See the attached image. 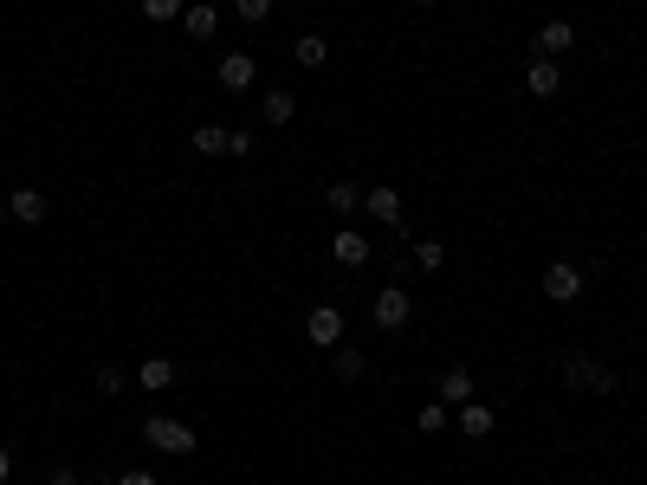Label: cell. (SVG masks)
<instances>
[{
    "label": "cell",
    "mask_w": 647,
    "mask_h": 485,
    "mask_svg": "<svg viewBox=\"0 0 647 485\" xmlns=\"http://www.w3.org/2000/svg\"><path fill=\"white\" fill-rule=\"evenodd\" d=\"M143 440H149L156 453H182V460L201 447V440H195V427H188V421H175V414H149V421H143Z\"/></svg>",
    "instance_id": "cell-1"
},
{
    "label": "cell",
    "mask_w": 647,
    "mask_h": 485,
    "mask_svg": "<svg viewBox=\"0 0 647 485\" xmlns=\"http://www.w3.org/2000/svg\"><path fill=\"white\" fill-rule=\"evenodd\" d=\"M188 149H195V156H253V136L246 130H220V123H201V130L188 136Z\"/></svg>",
    "instance_id": "cell-2"
},
{
    "label": "cell",
    "mask_w": 647,
    "mask_h": 485,
    "mask_svg": "<svg viewBox=\"0 0 647 485\" xmlns=\"http://www.w3.org/2000/svg\"><path fill=\"white\" fill-rule=\"evenodd\" d=\"M369 317H376V330H408V317H415V298H408L402 285H389V291H376Z\"/></svg>",
    "instance_id": "cell-3"
},
{
    "label": "cell",
    "mask_w": 647,
    "mask_h": 485,
    "mask_svg": "<svg viewBox=\"0 0 647 485\" xmlns=\"http://www.w3.org/2000/svg\"><path fill=\"white\" fill-rule=\"evenodd\" d=\"M544 298L550 304H576V298H583V266H570V259L544 266Z\"/></svg>",
    "instance_id": "cell-4"
},
{
    "label": "cell",
    "mask_w": 647,
    "mask_h": 485,
    "mask_svg": "<svg viewBox=\"0 0 647 485\" xmlns=\"http://www.w3.org/2000/svg\"><path fill=\"white\" fill-rule=\"evenodd\" d=\"M434 401H447V408H466V401H479V382H473V369L447 363V369H440V382H434Z\"/></svg>",
    "instance_id": "cell-5"
},
{
    "label": "cell",
    "mask_w": 647,
    "mask_h": 485,
    "mask_svg": "<svg viewBox=\"0 0 647 485\" xmlns=\"http://www.w3.org/2000/svg\"><path fill=\"white\" fill-rule=\"evenodd\" d=\"M330 259H337L343 272L369 266V233L363 227H337V233H330Z\"/></svg>",
    "instance_id": "cell-6"
},
{
    "label": "cell",
    "mask_w": 647,
    "mask_h": 485,
    "mask_svg": "<svg viewBox=\"0 0 647 485\" xmlns=\"http://www.w3.org/2000/svg\"><path fill=\"white\" fill-rule=\"evenodd\" d=\"M253 78H259V65L246 59V52H220V65H214L220 91H253Z\"/></svg>",
    "instance_id": "cell-7"
},
{
    "label": "cell",
    "mask_w": 647,
    "mask_h": 485,
    "mask_svg": "<svg viewBox=\"0 0 647 485\" xmlns=\"http://www.w3.org/2000/svg\"><path fill=\"white\" fill-rule=\"evenodd\" d=\"M563 382H570V388H589V395H609V388H615V376L602 363H589V356H570V363H563Z\"/></svg>",
    "instance_id": "cell-8"
},
{
    "label": "cell",
    "mask_w": 647,
    "mask_h": 485,
    "mask_svg": "<svg viewBox=\"0 0 647 485\" xmlns=\"http://www.w3.org/2000/svg\"><path fill=\"white\" fill-rule=\"evenodd\" d=\"M305 337L318 343V350H337V343H343V311H337V304H318V311L305 317Z\"/></svg>",
    "instance_id": "cell-9"
},
{
    "label": "cell",
    "mask_w": 647,
    "mask_h": 485,
    "mask_svg": "<svg viewBox=\"0 0 647 485\" xmlns=\"http://www.w3.org/2000/svg\"><path fill=\"white\" fill-rule=\"evenodd\" d=\"M363 214L376 227H402V194L395 188H363Z\"/></svg>",
    "instance_id": "cell-10"
},
{
    "label": "cell",
    "mask_w": 647,
    "mask_h": 485,
    "mask_svg": "<svg viewBox=\"0 0 647 485\" xmlns=\"http://www.w3.org/2000/svg\"><path fill=\"white\" fill-rule=\"evenodd\" d=\"M525 91H531V97H557V91H563V72H557V59H544V52H538V59L525 65Z\"/></svg>",
    "instance_id": "cell-11"
},
{
    "label": "cell",
    "mask_w": 647,
    "mask_h": 485,
    "mask_svg": "<svg viewBox=\"0 0 647 485\" xmlns=\"http://www.w3.org/2000/svg\"><path fill=\"white\" fill-rule=\"evenodd\" d=\"M538 52H544V59L576 52V26H570V20H544V26H538Z\"/></svg>",
    "instance_id": "cell-12"
},
{
    "label": "cell",
    "mask_w": 647,
    "mask_h": 485,
    "mask_svg": "<svg viewBox=\"0 0 647 485\" xmlns=\"http://www.w3.org/2000/svg\"><path fill=\"white\" fill-rule=\"evenodd\" d=\"M7 214L20 220V227H39V220H46V194H39V188H13L7 194Z\"/></svg>",
    "instance_id": "cell-13"
},
{
    "label": "cell",
    "mask_w": 647,
    "mask_h": 485,
    "mask_svg": "<svg viewBox=\"0 0 647 485\" xmlns=\"http://www.w3.org/2000/svg\"><path fill=\"white\" fill-rule=\"evenodd\" d=\"M492 427H499V414H492L486 401H466L460 408V434L466 440H492Z\"/></svg>",
    "instance_id": "cell-14"
},
{
    "label": "cell",
    "mask_w": 647,
    "mask_h": 485,
    "mask_svg": "<svg viewBox=\"0 0 647 485\" xmlns=\"http://www.w3.org/2000/svg\"><path fill=\"white\" fill-rule=\"evenodd\" d=\"M259 117H266L272 130H285V123L298 117V97L292 91H266V97H259Z\"/></svg>",
    "instance_id": "cell-15"
},
{
    "label": "cell",
    "mask_w": 647,
    "mask_h": 485,
    "mask_svg": "<svg viewBox=\"0 0 647 485\" xmlns=\"http://www.w3.org/2000/svg\"><path fill=\"white\" fill-rule=\"evenodd\" d=\"M175 376H182V369H175V363H169V356H149V363H143V369H136V382H143V388H149V395H162V388H175Z\"/></svg>",
    "instance_id": "cell-16"
},
{
    "label": "cell",
    "mask_w": 647,
    "mask_h": 485,
    "mask_svg": "<svg viewBox=\"0 0 647 485\" xmlns=\"http://www.w3.org/2000/svg\"><path fill=\"white\" fill-rule=\"evenodd\" d=\"M324 207H330V214H337V220L363 214V188H350V182H330V188H324Z\"/></svg>",
    "instance_id": "cell-17"
},
{
    "label": "cell",
    "mask_w": 647,
    "mask_h": 485,
    "mask_svg": "<svg viewBox=\"0 0 647 485\" xmlns=\"http://www.w3.org/2000/svg\"><path fill=\"white\" fill-rule=\"evenodd\" d=\"M292 59L305 65V72H324V59H330V39H324V33H305V39L292 46Z\"/></svg>",
    "instance_id": "cell-18"
},
{
    "label": "cell",
    "mask_w": 647,
    "mask_h": 485,
    "mask_svg": "<svg viewBox=\"0 0 647 485\" xmlns=\"http://www.w3.org/2000/svg\"><path fill=\"white\" fill-rule=\"evenodd\" d=\"M182 26H188L195 39H214V33H220V7H208V0H195V7L182 13Z\"/></svg>",
    "instance_id": "cell-19"
},
{
    "label": "cell",
    "mask_w": 647,
    "mask_h": 485,
    "mask_svg": "<svg viewBox=\"0 0 647 485\" xmlns=\"http://www.w3.org/2000/svg\"><path fill=\"white\" fill-rule=\"evenodd\" d=\"M408 266L440 272V266H447V246H440V240H415V246H408Z\"/></svg>",
    "instance_id": "cell-20"
},
{
    "label": "cell",
    "mask_w": 647,
    "mask_h": 485,
    "mask_svg": "<svg viewBox=\"0 0 647 485\" xmlns=\"http://www.w3.org/2000/svg\"><path fill=\"white\" fill-rule=\"evenodd\" d=\"M182 13H188L182 0H143V20H149V26H175Z\"/></svg>",
    "instance_id": "cell-21"
},
{
    "label": "cell",
    "mask_w": 647,
    "mask_h": 485,
    "mask_svg": "<svg viewBox=\"0 0 647 485\" xmlns=\"http://www.w3.org/2000/svg\"><path fill=\"white\" fill-rule=\"evenodd\" d=\"M330 369H337L343 382H363V369H369V363H363V350H343V343H337V356H330Z\"/></svg>",
    "instance_id": "cell-22"
},
{
    "label": "cell",
    "mask_w": 647,
    "mask_h": 485,
    "mask_svg": "<svg viewBox=\"0 0 647 485\" xmlns=\"http://www.w3.org/2000/svg\"><path fill=\"white\" fill-rule=\"evenodd\" d=\"M447 421H453V414H447V401H428V408L415 414V427H421L428 440H434V434H447Z\"/></svg>",
    "instance_id": "cell-23"
},
{
    "label": "cell",
    "mask_w": 647,
    "mask_h": 485,
    "mask_svg": "<svg viewBox=\"0 0 647 485\" xmlns=\"http://www.w3.org/2000/svg\"><path fill=\"white\" fill-rule=\"evenodd\" d=\"M233 13H240L246 26H266L272 20V0H233Z\"/></svg>",
    "instance_id": "cell-24"
},
{
    "label": "cell",
    "mask_w": 647,
    "mask_h": 485,
    "mask_svg": "<svg viewBox=\"0 0 647 485\" xmlns=\"http://www.w3.org/2000/svg\"><path fill=\"white\" fill-rule=\"evenodd\" d=\"M98 388L104 395H123V369H98Z\"/></svg>",
    "instance_id": "cell-25"
},
{
    "label": "cell",
    "mask_w": 647,
    "mask_h": 485,
    "mask_svg": "<svg viewBox=\"0 0 647 485\" xmlns=\"http://www.w3.org/2000/svg\"><path fill=\"white\" fill-rule=\"evenodd\" d=\"M117 485H156V473H143V466H130V473H123Z\"/></svg>",
    "instance_id": "cell-26"
},
{
    "label": "cell",
    "mask_w": 647,
    "mask_h": 485,
    "mask_svg": "<svg viewBox=\"0 0 647 485\" xmlns=\"http://www.w3.org/2000/svg\"><path fill=\"white\" fill-rule=\"evenodd\" d=\"M7 479H13V453L0 447V485H7Z\"/></svg>",
    "instance_id": "cell-27"
},
{
    "label": "cell",
    "mask_w": 647,
    "mask_h": 485,
    "mask_svg": "<svg viewBox=\"0 0 647 485\" xmlns=\"http://www.w3.org/2000/svg\"><path fill=\"white\" fill-rule=\"evenodd\" d=\"M7 220H13V214H7V201H0V227H7Z\"/></svg>",
    "instance_id": "cell-28"
},
{
    "label": "cell",
    "mask_w": 647,
    "mask_h": 485,
    "mask_svg": "<svg viewBox=\"0 0 647 485\" xmlns=\"http://www.w3.org/2000/svg\"><path fill=\"white\" fill-rule=\"evenodd\" d=\"M415 7H434V0H415Z\"/></svg>",
    "instance_id": "cell-29"
},
{
    "label": "cell",
    "mask_w": 647,
    "mask_h": 485,
    "mask_svg": "<svg viewBox=\"0 0 647 485\" xmlns=\"http://www.w3.org/2000/svg\"><path fill=\"white\" fill-rule=\"evenodd\" d=\"M208 7H220V0H208Z\"/></svg>",
    "instance_id": "cell-30"
},
{
    "label": "cell",
    "mask_w": 647,
    "mask_h": 485,
    "mask_svg": "<svg viewBox=\"0 0 647 485\" xmlns=\"http://www.w3.org/2000/svg\"><path fill=\"white\" fill-rule=\"evenodd\" d=\"M78 485H85V479H78Z\"/></svg>",
    "instance_id": "cell-31"
}]
</instances>
